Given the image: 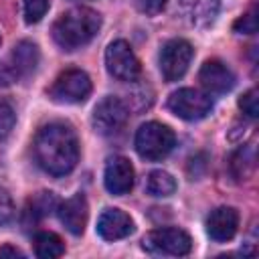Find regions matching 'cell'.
<instances>
[{"label":"cell","mask_w":259,"mask_h":259,"mask_svg":"<svg viewBox=\"0 0 259 259\" xmlns=\"http://www.w3.org/2000/svg\"><path fill=\"white\" fill-rule=\"evenodd\" d=\"M0 257H24V253L12 245H2L0 247Z\"/></svg>","instance_id":"cell-27"},{"label":"cell","mask_w":259,"mask_h":259,"mask_svg":"<svg viewBox=\"0 0 259 259\" xmlns=\"http://www.w3.org/2000/svg\"><path fill=\"white\" fill-rule=\"evenodd\" d=\"M146 190L152 196H170L176 190V180L164 170H152L146 178Z\"/></svg>","instance_id":"cell-17"},{"label":"cell","mask_w":259,"mask_h":259,"mask_svg":"<svg viewBox=\"0 0 259 259\" xmlns=\"http://www.w3.org/2000/svg\"><path fill=\"white\" fill-rule=\"evenodd\" d=\"M168 0H136V6L146 14H158L164 10Z\"/></svg>","instance_id":"cell-25"},{"label":"cell","mask_w":259,"mask_h":259,"mask_svg":"<svg viewBox=\"0 0 259 259\" xmlns=\"http://www.w3.org/2000/svg\"><path fill=\"white\" fill-rule=\"evenodd\" d=\"M55 204H57V200H55V194H53V192H38V194L28 202L26 214H30L32 221L42 219V217H47V214L55 208Z\"/></svg>","instance_id":"cell-19"},{"label":"cell","mask_w":259,"mask_h":259,"mask_svg":"<svg viewBox=\"0 0 259 259\" xmlns=\"http://www.w3.org/2000/svg\"><path fill=\"white\" fill-rule=\"evenodd\" d=\"M12 210H14L12 198H10L8 190L0 186V225H4V223H8V221H10Z\"/></svg>","instance_id":"cell-24"},{"label":"cell","mask_w":259,"mask_h":259,"mask_svg":"<svg viewBox=\"0 0 259 259\" xmlns=\"http://www.w3.org/2000/svg\"><path fill=\"white\" fill-rule=\"evenodd\" d=\"M0 42H2V36H0Z\"/></svg>","instance_id":"cell-28"},{"label":"cell","mask_w":259,"mask_h":259,"mask_svg":"<svg viewBox=\"0 0 259 259\" xmlns=\"http://www.w3.org/2000/svg\"><path fill=\"white\" fill-rule=\"evenodd\" d=\"M168 107L174 115H178L186 121H196V119H202L210 113L212 99L198 89L182 87L168 97Z\"/></svg>","instance_id":"cell-6"},{"label":"cell","mask_w":259,"mask_h":259,"mask_svg":"<svg viewBox=\"0 0 259 259\" xmlns=\"http://www.w3.org/2000/svg\"><path fill=\"white\" fill-rule=\"evenodd\" d=\"M105 67H107L109 75L119 81H136L142 73L140 61L125 40L109 42V47L105 51Z\"/></svg>","instance_id":"cell-9"},{"label":"cell","mask_w":259,"mask_h":259,"mask_svg":"<svg viewBox=\"0 0 259 259\" xmlns=\"http://www.w3.org/2000/svg\"><path fill=\"white\" fill-rule=\"evenodd\" d=\"M142 247L148 253H156V255H188L192 249V239L186 231L176 229V227H166V229H154L150 231L144 241Z\"/></svg>","instance_id":"cell-4"},{"label":"cell","mask_w":259,"mask_h":259,"mask_svg":"<svg viewBox=\"0 0 259 259\" xmlns=\"http://www.w3.org/2000/svg\"><path fill=\"white\" fill-rule=\"evenodd\" d=\"M57 212L69 233L83 235V231L87 227V219H89V206H87V198L81 192L67 198L65 202H61Z\"/></svg>","instance_id":"cell-14"},{"label":"cell","mask_w":259,"mask_h":259,"mask_svg":"<svg viewBox=\"0 0 259 259\" xmlns=\"http://www.w3.org/2000/svg\"><path fill=\"white\" fill-rule=\"evenodd\" d=\"M49 10V0H24V20L28 24L38 22Z\"/></svg>","instance_id":"cell-20"},{"label":"cell","mask_w":259,"mask_h":259,"mask_svg":"<svg viewBox=\"0 0 259 259\" xmlns=\"http://www.w3.org/2000/svg\"><path fill=\"white\" fill-rule=\"evenodd\" d=\"M198 81L206 89V93H227L235 85V75L223 61L210 59L200 67Z\"/></svg>","instance_id":"cell-11"},{"label":"cell","mask_w":259,"mask_h":259,"mask_svg":"<svg viewBox=\"0 0 259 259\" xmlns=\"http://www.w3.org/2000/svg\"><path fill=\"white\" fill-rule=\"evenodd\" d=\"M174 132L160 121H146L136 132V152L146 160H162L174 148Z\"/></svg>","instance_id":"cell-3"},{"label":"cell","mask_w":259,"mask_h":259,"mask_svg":"<svg viewBox=\"0 0 259 259\" xmlns=\"http://www.w3.org/2000/svg\"><path fill=\"white\" fill-rule=\"evenodd\" d=\"M255 168V152H253V146H247V148H241L233 154L231 158V170L235 174L237 180H245Z\"/></svg>","instance_id":"cell-18"},{"label":"cell","mask_w":259,"mask_h":259,"mask_svg":"<svg viewBox=\"0 0 259 259\" xmlns=\"http://www.w3.org/2000/svg\"><path fill=\"white\" fill-rule=\"evenodd\" d=\"M16 81L14 73L10 71V67L6 63H0V87H6V85H12Z\"/></svg>","instance_id":"cell-26"},{"label":"cell","mask_w":259,"mask_h":259,"mask_svg":"<svg viewBox=\"0 0 259 259\" xmlns=\"http://www.w3.org/2000/svg\"><path fill=\"white\" fill-rule=\"evenodd\" d=\"M101 28V16L91 8H73L53 24V38L63 51H77L91 42Z\"/></svg>","instance_id":"cell-2"},{"label":"cell","mask_w":259,"mask_h":259,"mask_svg":"<svg viewBox=\"0 0 259 259\" xmlns=\"http://www.w3.org/2000/svg\"><path fill=\"white\" fill-rule=\"evenodd\" d=\"M239 107L243 109V113L247 117H257L259 115V97H257V89H249L247 93L241 95L239 99Z\"/></svg>","instance_id":"cell-23"},{"label":"cell","mask_w":259,"mask_h":259,"mask_svg":"<svg viewBox=\"0 0 259 259\" xmlns=\"http://www.w3.org/2000/svg\"><path fill=\"white\" fill-rule=\"evenodd\" d=\"M34 253L40 259H57L65 253V245L59 235L51 231H42L34 237Z\"/></svg>","instance_id":"cell-16"},{"label":"cell","mask_w":259,"mask_h":259,"mask_svg":"<svg viewBox=\"0 0 259 259\" xmlns=\"http://www.w3.org/2000/svg\"><path fill=\"white\" fill-rule=\"evenodd\" d=\"M14 121H16L14 109H12L6 101H0V140H4V138L12 132Z\"/></svg>","instance_id":"cell-22"},{"label":"cell","mask_w":259,"mask_h":259,"mask_svg":"<svg viewBox=\"0 0 259 259\" xmlns=\"http://www.w3.org/2000/svg\"><path fill=\"white\" fill-rule=\"evenodd\" d=\"M38 61H40L38 47H36L34 42H30V40H20V42L12 49L10 57H8L4 63L10 67V71L14 73L16 81H18V79H24V77H28L30 73H34Z\"/></svg>","instance_id":"cell-15"},{"label":"cell","mask_w":259,"mask_h":259,"mask_svg":"<svg viewBox=\"0 0 259 259\" xmlns=\"http://www.w3.org/2000/svg\"><path fill=\"white\" fill-rule=\"evenodd\" d=\"M127 117H130V111H127L125 103L119 97L107 95L95 105L93 115H91V123H93V130L97 134L115 136L123 130Z\"/></svg>","instance_id":"cell-7"},{"label":"cell","mask_w":259,"mask_h":259,"mask_svg":"<svg viewBox=\"0 0 259 259\" xmlns=\"http://www.w3.org/2000/svg\"><path fill=\"white\" fill-rule=\"evenodd\" d=\"M233 30L239 32V34H253V32H257V10L251 8L247 14L237 18L235 24H233Z\"/></svg>","instance_id":"cell-21"},{"label":"cell","mask_w":259,"mask_h":259,"mask_svg":"<svg viewBox=\"0 0 259 259\" xmlns=\"http://www.w3.org/2000/svg\"><path fill=\"white\" fill-rule=\"evenodd\" d=\"M32 150L36 164L53 176L69 174L79 162V142L73 127L67 123L55 121L42 125L34 138Z\"/></svg>","instance_id":"cell-1"},{"label":"cell","mask_w":259,"mask_h":259,"mask_svg":"<svg viewBox=\"0 0 259 259\" xmlns=\"http://www.w3.org/2000/svg\"><path fill=\"white\" fill-rule=\"evenodd\" d=\"M103 184L109 194L113 196H123L134 188V166L127 158L123 156H113L103 174Z\"/></svg>","instance_id":"cell-10"},{"label":"cell","mask_w":259,"mask_h":259,"mask_svg":"<svg viewBox=\"0 0 259 259\" xmlns=\"http://www.w3.org/2000/svg\"><path fill=\"white\" fill-rule=\"evenodd\" d=\"M134 221L119 208H105L97 219V233L105 241H119L134 233Z\"/></svg>","instance_id":"cell-12"},{"label":"cell","mask_w":259,"mask_h":259,"mask_svg":"<svg viewBox=\"0 0 259 259\" xmlns=\"http://www.w3.org/2000/svg\"><path fill=\"white\" fill-rule=\"evenodd\" d=\"M91 93V79L81 69L63 71L49 89V97L57 103H81Z\"/></svg>","instance_id":"cell-5"},{"label":"cell","mask_w":259,"mask_h":259,"mask_svg":"<svg viewBox=\"0 0 259 259\" xmlns=\"http://www.w3.org/2000/svg\"><path fill=\"white\" fill-rule=\"evenodd\" d=\"M194 57V49L184 38L168 40L160 51V71L166 81H178L188 71V65Z\"/></svg>","instance_id":"cell-8"},{"label":"cell","mask_w":259,"mask_h":259,"mask_svg":"<svg viewBox=\"0 0 259 259\" xmlns=\"http://www.w3.org/2000/svg\"><path fill=\"white\" fill-rule=\"evenodd\" d=\"M239 229V212L233 206H219L206 219V233L212 241L225 243L235 237Z\"/></svg>","instance_id":"cell-13"}]
</instances>
